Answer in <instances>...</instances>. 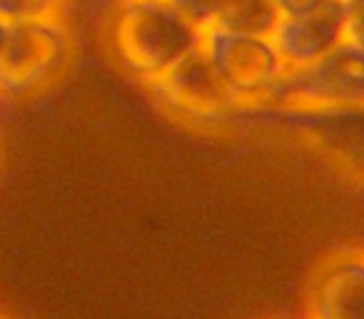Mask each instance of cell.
Here are the masks:
<instances>
[{"instance_id": "cell-1", "label": "cell", "mask_w": 364, "mask_h": 319, "mask_svg": "<svg viewBox=\"0 0 364 319\" xmlns=\"http://www.w3.org/2000/svg\"><path fill=\"white\" fill-rule=\"evenodd\" d=\"M203 31L170 0H122L110 23V45L125 70L150 82L200 48Z\"/></svg>"}, {"instance_id": "cell-2", "label": "cell", "mask_w": 364, "mask_h": 319, "mask_svg": "<svg viewBox=\"0 0 364 319\" xmlns=\"http://www.w3.org/2000/svg\"><path fill=\"white\" fill-rule=\"evenodd\" d=\"M359 105H364V50L342 40L309 65L284 67L255 107L297 112Z\"/></svg>"}, {"instance_id": "cell-3", "label": "cell", "mask_w": 364, "mask_h": 319, "mask_svg": "<svg viewBox=\"0 0 364 319\" xmlns=\"http://www.w3.org/2000/svg\"><path fill=\"white\" fill-rule=\"evenodd\" d=\"M60 16L8 23L0 40V97H26L50 85L70 60Z\"/></svg>"}, {"instance_id": "cell-4", "label": "cell", "mask_w": 364, "mask_h": 319, "mask_svg": "<svg viewBox=\"0 0 364 319\" xmlns=\"http://www.w3.org/2000/svg\"><path fill=\"white\" fill-rule=\"evenodd\" d=\"M200 50L237 97L240 110H252L284 72V63L279 60L272 40L264 36L205 28Z\"/></svg>"}, {"instance_id": "cell-5", "label": "cell", "mask_w": 364, "mask_h": 319, "mask_svg": "<svg viewBox=\"0 0 364 319\" xmlns=\"http://www.w3.org/2000/svg\"><path fill=\"white\" fill-rule=\"evenodd\" d=\"M147 87L167 110L193 122H218L240 110L237 97L200 48L147 82Z\"/></svg>"}, {"instance_id": "cell-6", "label": "cell", "mask_w": 364, "mask_h": 319, "mask_svg": "<svg viewBox=\"0 0 364 319\" xmlns=\"http://www.w3.org/2000/svg\"><path fill=\"white\" fill-rule=\"evenodd\" d=\"M269 40L284 67H302L319 60L344 40L342 0H319L302 11L279 13Z\"/></svg>"}, {"instance_id": "cell-7", "label": "cell", "mask_w": 364, "mask_h": 319, "mask_svg": "<svg viewBox=\"0 0 364 319\" xmlns=\"http://www.w3.org/2000/svg\"><path fill=\"white\" fill-rule=\"evenodd\" d=\"M309 319H364V252L324 264L309 294Z\"/></svg>"}, {"instance_id": "cell-8", "label": "cell", "mask_w": 364, "mask_h": 319, "mask_svg": "<svg viewBox=\"0 0 364 319\" xmlns=\"http://www.w3.org/2000/svg\"><path fill=\"white\" fill-rule=\"evenodd\" d=\"M314 137L339 163L364 175V105L279 112Z\"/></svg>"}, {"instance_id": "cell-9", "label": "cell", "mask_w": 364, "mask_h": 319, "mask_svg": "<svg viewBox=\"0 0 364 319\" xmlns=\"http://www.w3.org/2000/svg\"><path fill=\"white\" fill-rule=\"evenodd\" d=\"M277 18L279 8L274 6V0H225L210 28L269 38Z\"/></svg>"}, {"instance_id": "cell-10", "label": "cell", "mask_w": 364, "mask_h": 319, "mask_svg": "<svg viewBox=\"0 0 364 319\" xmlns=\"http://www.w3.org/2000/svg\"><path fill=\"white\" fill-rule=\"evenodd\" d=\"M63 0H0V18L13 21H36V18L60 16Z\"/></svg>"}, {"instance_id": "cell-11", "label": "cell", "mask_w": 364, "mask_h": 319, "mask_svg": "<svg viewBox=\"0 0 364 319\" xmlns=\"http://www.w3.org/2000/svg\"><path fill=\"white\" fill-rule=\"evenodd\" d=\"M170 3L182 16L188 18L193 26L205 31V28H210L215 23V18H218L225 0H170Z\"/></svg>"}, {"instance_id": "cell-12", "label": "cell", "mask_w": 364, "mask_h": 319, "mask_svg": "<svg viewBox=\"0 0 364 319\" xmlns=\"http://www.w3.org/2000/svg\"><path fill=\"white\" fill-rule=\"evenodd\" d=\"M344 8V43L364 50V0H342Z\"/></svg>"}, {"instance_id": "cell-13", "label": "cell", "mask_w": 364, "mask_h": 319, "mask_svg": "<svg viewBox=\"0 0 364 319\" xmlns=\"http://www.w3.org/2000/svg\"><path fill=\"white\" fill-rule=\"evenodd\" d=\"M319 0H274V6L279 8V13H294V11H302L307 6H314Z\"/></svg>"}, {"instance_id": "cell-14", "label": "cell", "mask_w": 364, "mask_h": 319, "mask_svg": "<svg viewBox=\"0 0 364 319\" xmlns=\"http://www.w3.org/2000/svg\"><path fill=\"white\" fill-rule=\"evenodd\" d=\"M6 28H8V23L0 18V40H3V36H6Z\"/></svg>"}, {"instance_id": "cell-15", "label": "cell", "mask_w": 364, "mask_h": 319, "mask_svg": "<svg viewBox=\"0 0 364 319\" xmlns=\"http://www.w3.org/2000/svg\"><path fill=\"white\" fill-rule=\"evenodd\" d=\"M0 319H6V317H0Z\"/></svg>"}]
</instances>
